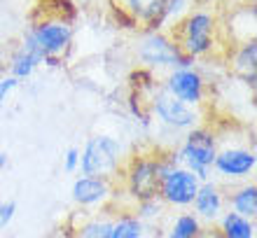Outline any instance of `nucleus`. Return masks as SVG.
<instances>
[{"label": "nucleus", "instance_id": "obj_1", "mask_svg": "<svg viewBox=\"0 0 257 238\" xmlns=\"http://www.w3.org/2000/svg\"><path fill=\"white\" fill-rule=\"evenodd\" d=\"M124 166V150L122 143L110 133H96L84 143V150H80V170L82 175L103 177L112 180L122 173Z\"/></svg>", "mask_w": 257, "mask_h": 238}, {"label": "nucleus", "instance_id": "obj_2", "mask_svg": "<svg viewBox=\"0 0 257 238\" xmlns=\"http://www.w3.org/2000/svg\"><path fill=\"white\" fill-rule=\"evenodd\" d=\"M215 14L208 10H190L173 31V40L183 54L196 61V59H206L215 49Z\"/></svg>", "mask_w": 257, "mask_h": 238}, {"label": "nucleus", "instance_id": "obj_3", "mask_svg": "<svg viewBox=\"0 0 257 238\" xmlns=\"http://www.w3.org/2000/svg\"><path fill=\"white\" fill-rule=\"evenodd\" d=\"M180 166H185L187 170H192L201 182L210 180L213 175V161L217 154V136L215 131L199 124L194 129H190L183 138V145L176 150Z\"/></svg>", "mask_w": 257, "mask_h": 238}, {"label": "nucleus", "instance_id": "obj_4", "mask_svg": "<svg viewBox=\"0 0 257 238\" xmlns=\"http://www.w3.org/2000/svg\"><path fill=\"white\" fill-rule=\"evenodd\" d=\"M138 61L145 68H190L194 66V59L180 52L176 45L173 35L164 33V31H150L141 38L138 47H136Z\"/></svg>", "mask_w": 257, "mask_h": 238}, {"label": "nucleus", "instance_id": "obj_5", "mask_svg": "<svg viewBox=\"0 0 257 238\" xmlns=\"http://www.w3.org/2000/svg\"><path fill=\"white\" fill-rule=\"evenodd\" d=\"M122 173L126 194L134 198V203L155 198L157 189H159V177H162L159 152H155V154H134L122 166Z\"/></svg>", "mask_w": 257, "mask_h": 238}, {"label": "nucleus", "instance_id": "obj_6", "mask_svg": "<svg viewBox=\"0 0 257 238\" xmlns=\"http://www.w3.org/2000/svg\"><path fill=\"white\" fill-rule=\"evenodd\" d=\"M150 117H155L159 124H164L171 131H187L201 124L199 108H190L185 103L176 101L164 87H157L150 98Z\"/></svg>", "mask_w": 257, "mask_h": 238}, {"label": "nucleus", "instance_id": "obj_7", "mask_svg": "<svg viewBox=\"0 0 257 238\" xmlns=\"http://www.w3.org/2000/svg\"><path fill=\"white\" fill-rule=\"evenodd\" d=\"M199 184H201V180L192 170L178 163V166H171L162 173L157 196L169 208H190L196 191H199Z\"/></svg>", "mask_w": 257, "mask_h": 238}, {"label": "nucleus", "instance_id": "obj_8", "mask_svg": "<svg viewBox=\"0 0 257 238\" xmlns=\"http://www.w3.org/2000/svg\"><path fill=\"white\" fill-rule=\"evenodd\" d=\"M257 168L255 147L248 145H224L217 147L213 170L224 182H245Z\"/></svg>", "mask_w": 257, "mask_h": 238}, {"label": "nucleus", "instance_id": "obj_9", "mask_svg": "<svg viewBox=\"0 0 257 238\" xmlns=\"http://www.w3.org/2000/svg\"><path fill=\"white\" fill-rule=\"evenodd\" d=\"M28 33L33 35L38 47L45 54V63L54 66L59 59L66 56V52L73 45V26L66 19H45L35 24Z\"/></svg>", "mask_w": 257, "mask_h": 238}, {"label": "nucleus", "instance_id": "obj_10", "mask_svg": "<svg viewBox=\"0 0 257 238\" xmlns=\"http://www.w3.org/2000/svg\"><path fill=\"white\" fill-rule=\"evenodd\" d=\"M164 89L169 91L176 101L190 105V108H201L208 98V82L201 75V70L190 66V68H173L164 80Z\"/></svg>", "mask_w": 257, "mask_h": 238}, {"label": "nucleus", "instance_id": "obj_11", "mask_svg": "<svg viewBox=\"0 0 257 238\" xmlns=\"http://www.w3.org/2000/svg\"><path fill=\"white\" fill-rule=\"evenodd\" d=\"M115 182L112 180H103V177L80 175L75 177L73 187H70V198L73 203L82 210H91V208H103L110 198L115 196Z\"/></svg>", "mask_w": 257, "mask_h": 238}, {"label": "nucleus", "instance_id": "obj_12", "mask_svg": "<svg viewBox=\"0 0 257 238\" xmlns=\"http://www.w3.org/2000/svg\"><path fill=\"white\" fill-rule=\"evenodd\" d=\"M190 208L201 224H217V219L227 210V194H224L222 184L215 182V180L201 182Z\"/></svg>", "mask_w": 257, "mask_h": 238}, {"label": "nucleus", "instance_id": "obj_13", "mask_svg": "<svg viewBox=\"0 0 257 238\" xmlns=\"http://www.w3.org/2000/svg\"><path fill=\"white\" fill-rule=\"evenodd\" d=\"M42 63H45L42 49L38 47V42L33 40V35L26 33L24 40H21V45H19V49H17L12 54V59H10V75L17 77L19 82L28 80L35 70L40 68Z\"/></svg>", "mask_w": 257, "mask_h": 238}, {"label": "nucleus", "instance_id": "obj_14", "mask_svg": "<svg viewBox=\"0 0 257 238\" xmlns=\"http://www.w3.org/2000/svg\"><path fill=\"white\" fill-rule=\"evenodd\" d=\"M166 0H119V10L136 21V26H143L148 31H157L164 14Z\"/></svg>", "mask_w": 257, "mask_h": 238}, {"label": "nucleus", "instance_id": "obj_15", "mask_svg": "<svg viewBox=\"0 0 257 238\" xmlns=\"http://www.w3.org/2000/svg\"><path fill=\"white\" fill-rule=\"evenodd\" d=\"M231 70L234 75L241 77L245 84H250V89H255L257 80V40H245L241 42L234 52L231 59Z\"/></svg>", "mask_w": 257, "mask_h": 238}, {"label": "nucleus", "instance_id": "obj_16", "mask_svg": "<svg viewBox=\"0 0 257 238\" xmlns=\"http://www.w3.org/2000/svg\"><path fill=\"white\" fill-rule=\"evenodd\" d=\"M227 210L248 219L257 217V184L252 180L250 182L245 180L243 184H238L236 189H231L227 194Z\"/></svg>", "mask_w": 257, "mask_h": 238}, {"label": "nucleus", "instance_id": "obj_17", "mask_svg": "<svg viewBox=\"0 0 257 238\" xmlns=\"http://www.w3.org/2000/svg\"><path fill=\"white\" fill-rule=\"evenodd\" d=\"M217 229H220L222 238H255V219L224 210L222 217L217 219Z\"/></svg>", "mask_w": 257, "mask_h": 238}, {"label": "nucleus", "instance_id": "obj_18", "mask_svg": "<svg viewBox=\"0 0 257 238\" xmlns=\"http://www.w3.org/2000/svg\"><path fill=\"white\" fill-rule=\"evenodd\" d=\"M110 238H145V222L134 212H122L112 217Z\"/></svg>", "mask_w": 257, "mask_h": 238}, {"label": "nucleus", "instance_id": "obj_19", "mask_svg": "<svg viewBox=\"0 0 257 238\" xmlns=\"http://www.w3.org/2000/svg\"><path fill=\"white\" fill-rule=\"evenodd\" d=\"M201 222L196 217L194 212H180L173 222H171L169 231L164 238H199V231H201Z\"/></svg>", "mask_w": 257, "mask_h": 238}, {"label": "nucleus", "instance_id": "obj_20", "mask_svg": "<svg viewBox=\"0 0 257 238\" xmlns=\"http://www.w3.org/2000/svg\"><path fill=\"white\" fill-rule=\"evenodd\" d=\"M110 229H112V217L110 215L87 217L75 229V238H110Z\"/></svg>", "mask_w": 257, "mask_h": 238}, {"label": "nucleus", "instance_id": "obj_21", "mask_svg": "<svg viewBox=\"0 0 257 238\" xmlns=\"http://www.w3.org/2000/svg\"><path fill=\"white\" fill-rule=\"evenodd\" d=\"M187 12H190V0H166L162 21H159V28H157V31H164V33L171 31V28L178 26V24L187 17Z\"/></svg>", "mask_w": 257, "mask_h": 238}, {"label": "nucleus", "instance_id": "obj_22", "mask_svg": "<svg viewBox=\"0 0 257 238\" xmlns=\"http://www.w3.org/2000/svg\"><path fill=\"white\" fill-rule=\"evenodd\" d=\"M162 210H164V203H162V198L159 196H155V198H148V201H138L136 203V217H141L143 222L145 219H155V217H159L162 215Z\"/></svg>", "mask_w": 257, "mask_h": 238}, {"label": "nucleus", "instance_id": "obj_23", "mask_svg": "<svg viewBox=\"0 0 257 238\" xmlns=\"http://www.w3.org/2000/svg\"><path fill=\"white\" fill-rule=\"evenodd\" d=\"M17 201L14 198H7V201H3L0 203V229H7V226L14 222V217H17Z\"/></svg>", "mask_w": 257, "mask_h": 238}, {"label": "nucleus", "instance_id": "obj_24", "mask_svg": "<svg viewBox=\"0 0 257 238\" xmlns=\"http://www.w3.org/2000/svg\"><path fill=\"white\" fill-rule=\"evenodd\" d=\"M19 84L21 82L17 80V77H12V75H5V77H0V110L5 108V103H7V98L19 89Z\"/></svg>", "mask_w": 257, "mask_h": 238}, {"label": "nucleus", "instance_id": "obj_25", "mask_svg": "<svg viewBox=\"0 0 257 238\" xmlns=\"http://www.w3.org/2000/svg\"><path fill=\"white\" fill-rule=\"evenodd\" d=\"M63 170L66 173H77L80 170V147H68L63 154Z\"/></svg>", "mask_w": 257, "mask_h": 238}, {"label": "nucleus", "instance_id": "obj_26", "mask_svg": "<svg viewBox=\"0 0 257 238\" xmlns=\"http://www.w3.org/2000/svg\"><path fill=\"white\" fill-rule=\"evenodd\" d=\"M10 166V157H7V152H0V173Z\"/></svg>", "mask_w": 257, "mask_h": 238}, {"label": "nucleus", "instance_id": "obj_27", "mask_svg": "<svg viewBox=\"0 0 257 238\" xmlns=\"http://www.w3.org/2000/svg\"><path fill=\"white\" fill-rule=\"evenodd\" d=\"M0 3H3V0H0Z\"/></svg>", "mask_w": 257, "mask_h": 238}]
</instances>
